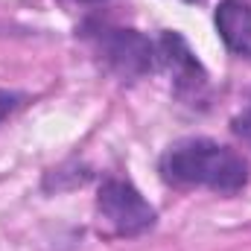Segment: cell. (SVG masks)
Segmentation results:
<instances>
[{
  "mask_svg": "<svg viewBox=\"0 0 251 251\" xmlns=\"http://www.w3.org/2000/svg\"><path fill=\"white\" fill-rule=\"evenodd\" d=\"M187 3H201V0H187Z\"/></svg>",
  "mask_w": 251,
  "mask_h": 251,
  "instance_id": "cell-8",
  "label": "cell"
},
{
  "mask_svg": "<svg viewBox=\"0 0 251 251\" xmlns=\"http://www.w3.org/2000/svg\"><path fill=\"white\" fill-rule=\"evenodd\" d=\"M102 53L126 76L146 73L155 59V47L134 29H111L102 35Z\"/></svg>",
  "mask_w": 251,
  "mask_h": 251,
  "instance_id": "cell-3",
  "label": "cell"
},
{
  "mask_svg": "<svg viewBox=\"0 0 251 251\" xmlns=\"http://www.w3.org/2000/svg\"><path fill=\"white\" fill-rule=\"evenodd\" d=\"M161 173L167 181L176 184H204L219 193H234L249 181V164L243 155H237L228 146H219L213 140H184L176 143L164 161Z\"/></svg>",
  "mask_w": 251,
  "mask_h": 251,
  "instance_id": "cell-1",
  "label": "cell"
},
{
  "mask_svg": "<svg viewBox=\"0 0 251 251\" xmlns=\"http://www.w3.org/2000/svg\"><path fill=\"white\" fill-rule=\"evenodd\" d=\"M234 128H237V134H243L246 140H251V100H249V105H246V111L234 120Z\"/></svg>",
  "mask_w": 251,
  "mask_h": 251,
  "instance_id": "cell-7",
  "label": "cell"
},
{
  "mask_svg": "<svg viewBox=\"0 0 251 251\" xmlns=\"http://www.w3.org/2000/svg\"><path fill=\"white\" fill-rule=\"evenodd\" d=\"M21 100H24L21 94H9V91H0V120H3V117H9V114H12V111L21 105Z\"/></svg>",
  "mask_w": 251,
  "mask_h": 251,
  "instance_id": "cell-6",
  "label": "cell"
},
{
  "mask_svg": "<svg viewBox=\"0 0 251 251\" xmlns=\"http://www.w3.org/2000/svg\"><path fill=\"white\" fill-rule=\"evenodd\" d=\"M155 56L161 59V64L176 76V91L184 94V91H199L204 85V70L199 67L196 56L187 50L184 38L176 35V32H164L161 41H158V50Z\"/></svg>",
  "mask_w": 251,
  "mask_h": 251,
  "instance_id": "cell-4",
  "label": "cell"
},
{
  "mask_svg": "<svg viewBox=\"0 0 251 251\" xmlns=\"http://www.w3.org/2000/svg\"><path fill=\"white\" fill-rule=\"evenodd\" d=\"M216 29L231 53L251 59V9L243 0H222L219 3Z\"/></svg>",
  "mask_w": 251,
  "mask_h": 251,
  "instance_id": "cell-5",
  "label": "cell"
},
{
  "mask_svg": "<svg viewBox=\"0 0 251 251\" xmlns=\"http://www.w3.org/2000/svg\"><path fill=\"white\" fill-rule=\"evenodd\" d=\"M97 210L102 222L123 237L143 234L155 225V210L149 207V201L126 181H105L100 187Z\"/></svg>",
  "mask_w": 251,
  "mask_h": 251,
  "instance_id": "cell-2",
  "label": "cell"
}]
</instances>
